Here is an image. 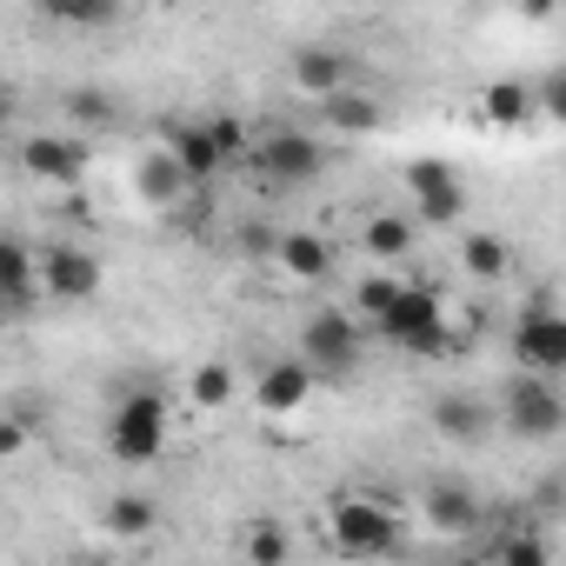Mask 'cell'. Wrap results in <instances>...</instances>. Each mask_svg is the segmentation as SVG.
<instances>
[{
    "mask_svg": "<svg viewBox=\"0 0 566 566\" xmlns=\"http://www.w3.org/2000/svg\"><path fill=\"white\" fill-rule=\"evenodd\" d=\"M107 453L120 467H154L167 453V394H154V387L127 394L107 420Z\"/></svg>",
    "mask_w": 566,
    "mask_h": 566,
    "instance_id": "6da1fadb",
    "label": "cell"
},
{
    "mask_svg": "<svg viewBox=\"0 0 566 566\" xmlns=\"http://www.w3.org/2000/svg\"><path fill=\"white\" fill-rule=\"evenodd\" d=\"M327 539H334V553L380 559V553L400 546V513H394L387 500H374V493H347V500H334V513H327Z\"/></svg>",
    "mask_w": 566,
    "mask_h": 566,
    "instance_id": "7a4b0ae2",
    "label": "cell"
},
{
    "mask_svg": "<svg viewBox=\"0 0 566 566\" xmlns=\"http://www.w3.org/2000/svg\"><path fill=\"white\" fill-rule=\"evenodd\" d=\"M253 167H260L266 187L301 193V187H314V180L327 174V140H314L307 127H266V134L253 140Z\"/></svg>",
    "mask_w": 566,
    "mask_h": 566,
    "instance_id": "3957f363",
    "label": "cell"
},
{
    "mask_svg": "<svg viewBox=\"0 0 566 566\" xmlns=\"http://www.w3.org/2000/svg\"><path fill=\"white\" fill-rule=\"evenodd\" d=\"M500 420L513 427V440H539V447L559 440V427H566V394H559V380L513 367V380H506V394H500Z\"/></svg>",
    "mask_w": 566,
    "mask_h": 566,
    "instance_id": "277c9868",
    "label": "cell"
},
{
    "mask_svg": "<svg viewBox=\"0 0 566 566\" xmlns=\"http://www.w3.org/2000/svg\"><path fill=\"white\" fill-rule=\"evenodd\" d=\"M360 321L347 314V307H321V314H307V327H301V360L314 367V380L327 374V380H347L354 367H360Z\"/></svg>",
    "mask_w": 566,
    "mask_h": 566,
    "instance_id": "5b68a950",
    "label": "cell"
},
{
    "mask_svg": "<svg viewBox=\"0 0 566 566\" xmlns=\"http://www.w3.org/2000/svg\"><path fill=\"white\" fill-rule=\"evenodd\" d=\"M407 193H413V220L420 227H460L467 213V180L453 160H407Z\"/></svg>",
    "mask_w": 566,
    "mask_h": 566,
    "instance_id": "8992f818",
    "label": "cell"
},
{
    "mask_svg": "<svg viewBox=\"0 0 566 566\" xmlns=\"http://www.w3.org/2000/svg\"><path fill=\"white\" fill-rule=\"evenodd\" d=\"M513 367L520 374H566V321L553 314L546 294H533V307L513 321Z\"/></svg>",
    "mask_w": 566,
    "mask_h": 566,
    "instance_id": "52a82bcc",
    "label": "cell"
},
{
    "mask_svg": "<svg viewBox=\"0 0 566 566\" xmlns=\"http://www.w3.org/2000/svg\"><path fill=\"white\" fill-rule=\"evenodd\" d=\"M440 314H447L440 287H427V280H400L394 301L380 307V321H374V327H380V340H387V347H400V354H407V347L440 321Z\"/></svg>",
    "mask_w": 566,
    "mask_h": 566,
    "instance_id": "ba28073f",
    "label": "cell"
},
{
    "mask_svg": "<svg viewBox=\"0 0 566 566\" xmlns=\"http://www.w3.org/2000/svg\"><path fill=\"white\" fill-rule=\"evenodd\" d=\"M34 280H41V294H48V301L81 307V301L101 294V260H94L87 247H48V253L34 260Z\"/></svg>",
    "mask_w": 566,
    "mask_h": 566,
    "instance_id": "9c48e42d",
    "label": "cell"
},
{
    "mask_svg": "<svg viewBox=\"0 0 566 566\" xmlns=\"http://www.w3.org/2000/svg\"><path fill=\"white\" fill-rule=\"evenodd\" d=\"M307 400H314V367H307L301 354L260 367V380H253V407H260L266 420H287V413H301Z\"/></svg>",
    "mask_w": 566,
    "mask_h": 566,
    "instance_id": "30bf717a",
    "label": "cell"
},
{
    "mask_svg": "<svg viewBox=\"0 0 566 566\" xmlns=\"http://www.w3.org/2000/svg\"><path fill=\"white\" fill-rule=\"evenodd\" d=\"M21 167L48 187H81L87 180V140L81 134H34V140H21Z\"/></svg>",
    "mask_w": 566,
    "mask_h": 566,
    "instance_id": "8fae6325",
    "label": "cell"
},
{
    "mask_svg": "<svg viewBox=\"0 0 566 566\" xmlns=\"http://www.w3.org/2000/svg\"><path fill=\"white\" fill-rule=\"evenodd\" d=\"M420 520L433 526V533H480V520H486V500L467 486V480H433L427 493H420Z\"/></svg>",
    "mask_w": 566,
    "mask_h": 566,
    "instance_id": "7c38bea8",
    "label": "cell"
},
{
    "mask_svg": "<svg viewBox=\"0 0 566 566\" xmlns=\"http://www.w3.org/2000/svg\"><path fill=\"white\" fill-rule=\"evenodd\" d=\"M134 193H140L154 213H174V207L193 193V180H187V167L167 154V140H160V147H147V154L134 160Z\"/></svg>",
    "mask_w": 566,
    "mask_h": 566,
    "instance_id": "4fadbf2b",
    "label": "cell"
},
{
    "mask_svg": "<svg viewBox=\"0 0 566 566\" xmlns=\"http://www.w3.org/2000/svg\"><path fill=\"white\" fill-rule=\"evenodd\" d=\"M273 266L294 280V287H314V280L334 273V240L314 233V227H294V233H280L273 240Z\"/></svg>",
    "mask_w": 566,
    "mask_h": 566,
    "instance_id": "5bb4252c",
    "label": "cell"
},
{
    "mask_svg": "<svg viewBox=\"0 0 566 566\" xmlns=\"http://www.w3.org/2000/svg\"><path fill=\"white\" fill-rule=\"evenodd\" d=\"M321 127H327V134H354V140H367V134L387 127V107H380L367 87L347 81V87H334V94L321 101Z\"/></svg>",
    "mask_w": 566,
    "mask_h": 566,
    "instance_id": "9a60e30c",
    "label": "cell"
},
{
    "mask_svg": "<svg viewBox=\"0 0 566 566\" xmlns=\"http://www.w3.org/2000/svg\"><path fill=\"white\" fill-rule=\"evenodd\" d=\"M354 81V61L340 54V48H301L294 54V87L307 94V101H327L334 87H347Z\"/></svg>",
    "mask_w": 566,
    "mask_h": 566,
    "instance_id": "2e32d148",
    "label": "cell"
},
{
    "mask_svg": "<svg viewBox=\"0 0 566 566\" xmlns=\"http://www.w3.org/2000/svg\"><path fill=\"white\" fill-rule=\"evenodd\" d=\"M367 260H407L413 247H420V220H407V213H374L367 227H360V240H354Z\"/></svg>",
    "mask_w": 566,
    "mask_h": 566,
    "instance_id": "e0dca14e",
    "label": "cell"
},
{
    "mask_svg": "<svg viewBox=\"0 0 566 566\" xmlns=\"http://www.w3.org/2000/svg\"><path fill=\"white\" fill-rule=\"evenodd\" d=\"M34 294H41V280H34V247L14 240V233H0V301L21 314V307H34Z\"/></svg>",
    "mask_w": 566,
    "mask_h": 566,
    "instance_id": "ac0fdd59",
    "label": "cell"
},
{
    "mask_svg": "<svg viewBox=\"0 0 566 566\" xmlns=\"http://www.w3.org/2000/svg\"><path fill=\"white\" fill-rule=\"evenodd\" d=\"M167 154L187 167V180H193V187H207V180H220V174H227V160H220V147L207 140V127H200V120L174 127V134H167Z\"/></svg>",
    "mask_w": 566,
    "mask_h": 566,
    "instance_id": "d6986e66",
    "label": "cell"
},
{
    "mask_svg": "<svg viewBox=\"0 0 566 566\" xmlns=\"http://www.w3.org/2000/svg\"><path fill=\"white\" fill-rule=\"evenodd\" d=\"M486 400L480 394H440L433 400V427H440V440H460V447H473L480 433H486Z\"/></svg>",
    "mask_w": 566,
    "mask_h": 566,
    "instance_id": "ffe728a7",
    "label": "cell"
},
{
    "mask_svg": "<svg viewBox=\"0 0 566 566\" xmlns=\"http://www.w3.org/2000/svg\"><path fill=\"white\" fill-rule=\"evenodd\" d=\"M480 114H486L493 127H526V120H533V87L506 74V81H493V87L480 94Z\"/></svg>",
    "mask_w": 566,
    "mask_h": 566,
    "instance_id": "44dd1931",
    "label": "cell"
},
{
    "mask_svg": "<svg viewBox=\"0 0 566 566\" xmlns=\"http://www.w3.org/2000/svg\"><path fill=\"white\" fill-rule=\"evenodd\" d=\"M460 266L473 280H506L513 273V247L500 233H460Z\"/></svg>",
    "mask_w": 566,
    "mask_h": 566,
    "instance_id": "7402d4cb",
    "label": "cell"
},
{
    "mask_svg": "<svg viewBox=\"0 0 566 566\" xmlns=\"http://www.w3.org/2000/svg\"><path fill=\"white\" fill-rule=\"evenodd\" d=\"M233 367L227 360H207V367H193V380H187V400L200 407V413H220V407H233Z\"/></svg>",
    "mask_w": 566,
    "mask_h": 566,
    "instance_id": "603a6c76",
    "label": "cell"
},
{
    "mask_svg": "<svg viewBox=\"0 0 566 566\" xmlns=\"http://www.w3.org/2000/svg\"><path fill=\"white\" fill-rule=\"evenodd\" d=\"M101 520H107V533H120V539H140V533H154V520H160V506H154L147 493H114Z\"/></svg>",
    "mask_w": 566,
    "mask_h": 566,
    "instance_id": "cb8c5ba5",
    "label": "cell"
},
{
    "mask_svg": "<svg viewBox=\"0 0 566 566\" xmlns=\"http://www.w3.org/2000/svg\"><path fill=\"white\" fill-rule=\"evenodd\" d=\"M67 120L87 127V134H101V127L120 120V101H114L107 87H74V94H67Z\"/></svg>",
    "mask_w": 566,
    "mask_h": 566,
    "instance_id": "d4e9b609",
    "label": "cell"
},
{
    "mask_svg": "<svg viewBox=\"0 0 566 566\" xmlns=\"http://www.w3.org/2000/svg\"><path fill=\"white\" fill-rule=\"evenodd\" d=\"M61 28H114L120 21V0H61V8H41Z\"/></svg>",
    "mask_w": 566,
    "mask_h": 566,
    "instance_id": "484cf974",
    "label": "cell"
},
{
    "mask_svg": "<svg viewBox=\"0 0 566 566\" xmlns=\"http://www.w3.org/2000/svg\"><path fill=\"white\" fill-rule=\"evenodd\" d=\"M207 127V140L220 147V160L233 167V160H247V147H253V134H247V120L240 114H213V120H200Z\"/></svg>",
    "mask_w": 566,
    "mask_h": 566,
    "instance_id": "4316f807",
    "label": "cell"
},
{
    "mask_svg": "<svg viewBox=\"0 0 566 566\" xmlns=\"http://www.w3.org/2000/svg\"><path fill=\"white\" fill-rule=\"evenodd\" d=\"M394 287H400V280L394 273H367V280H354V321H380V307L394 301Z\"/></svg>",
    "mask_w": 566,
    "mask_h": 566,
    "instance_id": "83f0119b",
    "label": "cell"
},
{
    "mask_svg": "<svg viewBox=\"0 0 566 566\" xmlns=\"http://www.w3.org/2000/svg\"><path fill=\"white\" fill-rule=\"evenodd\" d=\"M240 553H247L253 566H280V559H287V553H294V539H287V533H280V526H253V533L240 539Z\"/></svg>",
    "mask_w": 566,
    "mask_h": 566,
    "instance_id": "f1b7e54d",
    "label": "cell"
},
{
    "mask_svg": "<svg viewBox=\"0 0 566 566\" xmlns=\"http://www.w3.org/2000/svg\"><path fill=\"white\" fill-rule=\"evenodd\" d=\"M526 87H533V114L566 120V81H559V74H539V81H526Z\"/></svg>",
    "mask_w": 566,
    "mask_h": 566,
    "instance_id": "f546056e",
    "label": "cell"
},
{
    "mask_svg": "<svg viewBox=\"0 0 566 566\" xmlns=\"http://www.w3.org/2000/svg\"><path fill=\"white\" fill-rule=\"evenodd\" d=\"M28 440H34V427H28L21 413H0V467L21 460V453H28Z\"/></svg>",
    "mask_w": 566,
    "mask_h": 566,
    "instance_id": "4dcf8cb0",
    "label": "cell"
},
{
    "mask_svg": "<svg viewBox=\"0 0 566 566\" xmlns=\"http://www.w3.org/2000/svg\"><path fill=\"white\" fill-rule=\"evenodd\" d=\"M500 559H513V566H546V539H533V533H506V539H500Z\"/></svg>",
    "mask_w": 566,
    "mask_h": 566,
    "instance_id": "1f68e13d",
    "label": "cell"
},
{
    "mask_svg": "<svg viewBox=\"0 0 566 566\" xmlns=\"http://www.w3.org/2000/svg\"><path fill=\"white\" fill-rule=\"evenodd\" d=\"M273 240H280V233H273L266 220H247V227H240V253H247V260H273Z\"/></svg>",
    "mask_w": 566,
    "mask_h": 566,
    "instance_id": "d6a6232c",
    "label": "cell"
},
{
    "mask_svg": "<svg viewBox=\"0 0 566 566\" xmlns=\"http://www.w3.org/2000/svg\"><path fill=\"white\" fill-rule=\"evenodd\" d=\"M513 8H520L526 21H553V14H559V0H513Z\"/></svg>",
    "mask_w": 566,
    "mask_h": 566,
    "instance_id": "836d02e7",
    "label": "cell"
},
{
    "mask_svg": "<svg viewBox=\"0 0 566 566\" xmlns=\"http://www.w3.org/2000/svg\"><path fill=\"white\" fill-rule=\"evenodd\" d=\"M8 127H14V94L0 87V134H8Z\"/></svg>",
    "mask_w": 566,
    "mask_h": 566,
    "instance_id": "e575fe53",
    "label": "cell"
},
{
    "mask_svg": "<svg viewBox=\"0 0 566 566\" xmlns=\"http://www.w3.org/2000/svg\"><path fill=\"white\" fill-rule=\"evenodd\" d=\"M8 314H14V307H8V301H0V321H8Z\"/></svg>",
    "mask_w": 566,
    "mask_h": 566,
    "instance_id": "d590c367",
    "label": "cell"
},
{
    "mask_svg": "<svg viewBox=\"0 0 566 566\" xmlns=\"http://www.w3.org/2000/svg\"><path fill=\"white\" fill-rule=\"evenodd\" d=\"M41 8H61V0H41Z\"/></svg>",
    "mask_w": 566,
    "mask_h": 566,
    "instance_id": "8d00e7d4",
    "label": "cell"
}]
</instances>
